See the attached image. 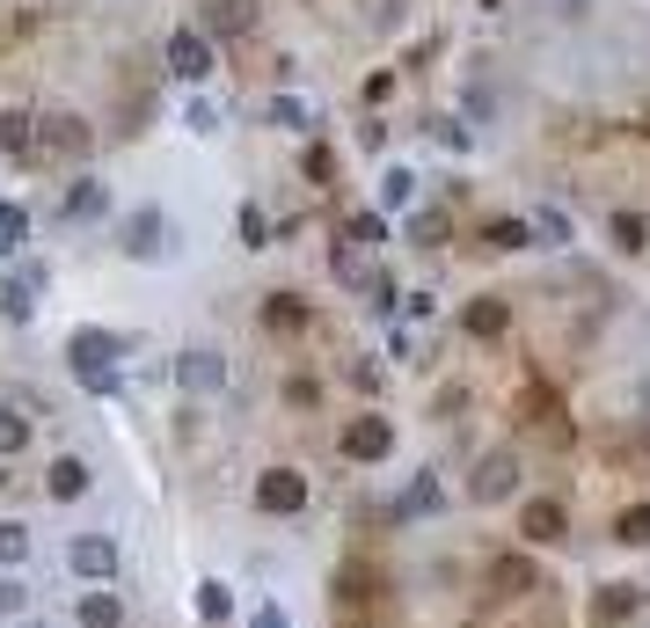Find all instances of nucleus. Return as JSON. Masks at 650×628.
Listing matches in <instances>:
<instances>
[{
  "mask_svg": "<svg viewBox=\"0 0 650 628\" xmlns=\"http://www.w3.org/2000/svg\"><path fill=\"white\" fill-rule=\"evenodd\" d=\"M118 358H124V336L118 330H73L67 336V366L89 395H118Z\"/></svg>",
  "mask_w": 650,
  "mask_h": 628,
  "instance_id": "1",
  "label": "nucleus"
},
{
  "mask_svg": "<svg viewBox=\"0 0 650 628\" xmlns=\"http://www.w3.org/2000/svg\"><path fill=\"white\" fill-rule=\"evenodd\" d=\"M118 249H124L132 263H176V256H183V227H176L161 205H140V212H124Z\"/></svg>",
  "mask_w": 650,
  "mask_h": 628,
  "instance_id": "2",
  "label": "nucleus"
},
{
  "mask_svg": "<svg viewBox=\"0 0 650 628\" xmlns=\"http://www.w3.org/2000/svg\"><path fill=\"white\" fill-rule=\"evenodd\" d=\"M227 358H220V351L212 344H191V351H176V387L183 395H197V402H212V395H227Z\"/></svg>",
  "mask_w": 650,
  "mask_h": 628,
  "instance_id": "3",
  "label": "nucleus"
},
{
  "mask_svg": "<svg viewBox=\"0 0 650 628\" xmlns=\"http://www.w3.org/2000/svg\"><path fill=\"white\" fill-rule=\"evenodd\" d=\"M67 570L81 577V585H110V577H118V541H110V534H73Z\"/></svg>",
  "mask_w": 650,
  "mask_h": 628,
  "instance_id": "4",
  "label": "nucleus"
},
{
  "mask_svg": "<svg viewBox=\"0 0 650 628\" xmlns=\"http://www.w3.org/2000/svg\"><path fill=\"white\" fill-rule=\"evenodd\" d=\"M161 59H169V73L176 81H212V37L205 30H169V44H161Z\"/></svg>",
  "mask_w": 650,
  "mask_h": 628,
  "instance_id": "5",
  "label": "nucleus"
},
{
  "mask_svg": "<svg viewBox=\"0 0 650 628\" xmlns=\"http://www.w3.org/2000/svg\"><path fill=\"white\" fill-rule=\"evenodd\" d=\"M511 489H519V454H511V446H497V454L475 460V483H468L475 505H505Z\"/></svg>",
  "mask_w": 650,
  "mask_h": 628,
  "instance_id": "6",
  "label": "nucleus"
},
{
  "mask_svg": "<svg viewBox=\"0 0 650 628\" xmlns=\"http://www.w3.org/2000/svg\"><path fill=\"white\" fill-rule=\"evenodd\" d=\"M299 505H307V475H299V468H264V475H256V511L293 519Z\"/></svg>",
  "mask_w": 650,
  "mask_h": 628,
  "instance_id": "7",
  "label": "nucleus"
},
{
  "mask_svg": "<svg viewBox=\"0 0 650 628\" xmlns=\"http://www.w3.org/2000/svg\"><path fill=\"white\" fill-rule=\"evenodd\" d=\"M344 454L352 460H387L395 454V424L387 417H352L344 424Z\"/></svg>",
  "mask_w": 650,
  "mask_h": 628,
  "instance_id": "8",
  "label": "nucleus"
},
{
  "mask_svg": "<svg viewBox=\"0 0 650 628\" xmlns=\"http://www.w3.org/2000/svg\"><path fill=\"white\" fill-rule=\"evenodd\" d=\"M205 37H248L256 30V0H205Z\"/></svg>",
  "mask_w": 650,
  "mask_h": 628,
  "instance_id": "9",
  "label": "nucleus"
},
{
  "mask_svg": "<svg viewBox=\"0 0 650 628\" xmlns=\"http://www.w3.org/2000/svg\"><path fill=\"white\" fill-rule=\"evenodd\" d=\"M89 483H95V475H89V460H81V454H59L52 468H44V497H59V505L89 497Z\"/></svg>",
  "mask_w": 650,
  "mask_h": 628,
  "instance_id": "10",
  "label": "nucleus"
},
{
  "mask_svg": "<svg viewBox=\"0 0 650 628\" xmlns=\"http://www.w3.org/2000/svg\"><path fill=\"white\" fill-rule=\"evenodd\" d=\"M519 534H527V541H562V505L556 497H527V511H519Z\"/></svg>",
  "mask_w": 650,
  "mask_h": 628,
  "instance_id": "11",
  "label": "nucleus"
},
{
  "mask_svg": "<svg viewBox=\"0 0 650 628\" xmlns=\"http://www.w3.org/2000/svg\"><path fill=\"white\" fill-rule=\"evenodd\" d=\"M197 621H205V628H227L234 621V585H227V577H205V585H197Z\"/></svg>",
  "mask_w": 650,
  "mask_h": 628,
  "instance_id": "12",
  "label": "nucleus"
},
{
  "mask_svg": "<svg viewBox=\"0 0 650 628\" xmlns=\"http://www.w3.org/2000/svg\"><path fill=\"white\" fill-rule=\"evenodd\" d=\"M380 212H417V169L409 161H395L380 175Z\"/></svg>",
  "mask_w": 650,
  "mask_h": 628,
  "instance_id": "13",
  "label": "nucleus"
},
{
  "mask_svg": "<svg viewBox=\"0 0 650 628\" xmlns=\"http://www.w3.org/2000/svg\"><path fill=\"white\" fill-rule=\"evenodd\" d=\"M460 322H468V336H483V344H490V336L511 330V307H505V300H468V314H460Z\"/></svg>",
  "mask_w": 650,
  "mask_h": 628,
  "instance_id": "14",
  "label": "nucleus"
},
{
  "mask_svg": "<svg viewBox=\"0 0 650 628\" xmlns=\"http://www.w3.org/2000/svg\"><path fill=\"white\" fill-rule=\"evenodd\" d=\"M81 628H124V599L110 592V585L81 592Z\"/></svg>",
  "mask_w": 650,
  "mask_h": 628,
  "instance_id": "15",
  "label": "nucleus"
},
{
  "mask_svg": "<svg viewBox=\"0 0 650 628\" xmlns=\"http://www.w3.org/2000/svg\"><path fill=\"white\" fill-rule=\"evenodd\" d=\"M607 242H615L621 256H643V242H650V220H643V212H615V220H607Z\"/></svg>",
  "mask_w": 650,
  "mask_h": 628,
  "instance_id": "16",
  "label": "nucleus"
},
{
  "mask_svg": "<svg viewBox=\"0 0 650 628\" xmlns=\"http://www.w3.org/2000/svg\"><path fill=\"white\" fill-rule=\"evenodd\" d=\"M103 212H110V191L95 183V175H81V183L67 191V220H103Z\"/></svg>",
  "mask_w": 650,
  "mask_h": 628,
  "instance_id": "17",
  "label": "nucleus"
},
{
  "mask_svg": "<svg viewBox=\"0 0 650 628\" xmlns=\"http://www.w3.org/2000/svg\"><path fill=\"white\" fill-rule=\"evenodd\" d=\"M264 118L278 124V132H307V124H315V103H307V95H271Z\"/></svg>",
  "mask_w": 650,
  "mask_h": 628,
  "instance_id": "18",
  "label": "nucleus"
},
{
  "mask_svg": "<svg viewBox=\"0 0 650 628\" xmlns=\"http://www.w3.org/2000/svg\"><path fill=\"white\" fill-rule=\"evenodd\" d=\"M403 234H409L417 249H439V242H446V212H439V205H417V212L403 220Z\"/></svg>",
  "mask_w": 650,
  "mask_h": 628,
  "instance_id": "19",
  "label": "nucleus"
},
{
  "mask_svg": "<svg viewBox=\"0 0 650 628\" xmlns=\"http://www.w3.org/2000/svg\"><path fill=\"white\" fill-rule=\"evenodd\" d=\"M44 146H59V154H89V124L81 118H44Z\"/></svg>",
  "mask_w": 650,
  "mask_h": 628,
  "instance_id": "20",
  "label": "nucleus"
},
{
  "mask_svg": "<svg viewBox=\"0 0 650 628\" xmlns=\"http://www.w3.org/2000/svg\"><path fill=\"white\" fill-rule=\"evenodd\" d=\"M22 242H30V212H22L16 197H0V256H16Z\"/></svg>",
  "mask_w": 650,
  "mask_h": 628,
  "instance_id": "21",
  "label": "nucleus"
},
{
  "mask_svg": "<svg viewBox=\"0 0 650 628\" xmlns=\"http://www.w3.org/2000/svg\"><path fill=\"white\" fill-rule=\"evenodd\" d=\"M30 446V417H22L16 402H0V460H16Z\"/></svg>",
  "mask_w": 650,
  "mask_h": 628,
  "instance_id": "22",
  "label": "nucleus"
},
{
  "mask_svg": "<svg viewBox=\"0 0 650 628\" xmlns=\"http://www.w3.org/2000/svg\"><path fill=\"white\" fill-rule=\"evenodd\" d=\"M527 227H534V242H541V249H562V242H570V220H562L556 205H534Z\"/></svg>",
  "mask_w": 650,
  "mask_h": 628,
  "instance_id": "23",
  "label": "nucleus"
},
{
  "mask_svg": "<svg viewBox=\"0 0 650 628\" xmlns=\"http://www.w3.org/2000/svg\"><path fill=\"white\" fill-rule=\"evenodd\" d=\"M0 314H8V322H30L37 314V285L30 278H0Z\"/></svg>",
  "mask_w": 650,
  "mask_h": 628,
  "instance_id": "24",
  "label": "nucleus"
},
{
  "mask_svg": "<svg viewBox=\"0 0 650 628\" xmlns=\"http://www.w3.org/2000/svg\"><path fill=\"white\" fill-rule=\"evenodd\" d=\"M22 563H30V526L0 519V570H22Z\"/></svg>",
  "mask_w": 650,
  "mask_h": 628,
  "instance_id": "25",
  "label": "nucleus"
},
{
  "mask_svg": "<svg viewBox=\"0 0 650 628\" xmlns=\"http://www.w3.org/2000/svg\"><path fill=\"white\" fill-rule=\"evenodd\" d=\"M483 242H490L497 256H511V249L534 242V227H527V220H490V227H483Z\"/></svg>",
  "mask_w": 650,
  "mask_h": 628,
  "instance_id": "26",
  "label": "nucleus"
},
{
  "mask_svg": "<svg viewBox=\"0 0 650 628\" xmlns=\"http://www.w3.org/2000/svg\"><path fill=\"white\" fill-rule=\"evenodd\" d=\"M439 505H446V489L431 483V475H417V483H409V497H403V511H417V519H431Z\"/></svg>",
  "mask_w": 650,
  "mask_h": 628,
  "instance_id": "27",
  "label": "nucleus"
},
{
  "mask_svg": "<svg viewBox=\"0 0 650 628\" xmlns=\"http://www.w3.org/2000/svg\"><path fill=\"white\" fill-rule=\"evenodd\" d=\"M30 146V110H0V154H22Z\"/></svg>",
  "mask_w": 650,
  "mask_h": 628,
  "instance_id": "28",
  "label": "nucleus"
},
{
  "mask_svg": "<svg viewBox=\"0 0 650 628\" xmlns=\"http://www.w3.org/2000/svg\"><path fill=\"white\" fill-rule=\"evenodd\" d=\"M264 322L271 330H299V322H307V307H299L293 293H271V307H264Z\"/></svg>",
  "mask_w": 650,
  "mask_h": 628,
  "instance_id": "29",
  "label": "nucleus"
},
{
  "mask_svg": "<svg viewBox=\"0 0 650 628\" xmlns=\"http://www.w3.org/2000/svg\"><path fill=\"white\" fill-rule=\"evenodd\" d=\"M242 249H271V212L264 205H242Z\"/></svg>",
  "mask_w": 650,
  "mask_h": 628,
  "instance_id": "30",
  "label": "nucleus"
},
{
  "mask_svg": "<svg viewBox=\"0 0 650 628\" xmlns=\"http://www.w3.org/2000/svg\"><path fill=\"white\" fill-rule=\"evenodd\" d=\"M344 234H352V242H358V249H373V242H387V212H358V220H352V227H344Z\"/></svg>",
  "mask_w": 650,
  "mask_h": 628,
  "instance_id": "31",
  "label": "nucleus"
},
{
  "mask_svg": "<svg viewBox=\"0 0 650 628\" xmlns=\"http://www.w3.org/2000/svg\"><path fill=\"white\" fill-rule=\"evenodd\" d=\"M621 541H629V548H650V505L621 511Z\"/></svg>",
  "mask_w": 650,
  "mask_h": 628,
  "instance_id": "32",
  "label": "nucleus"
},
{
  "mask_svg": "<svg viewBox=\"0 0 650 628\" xmlns=\"http://www.w3.org/2000/svg\"><path fill=\"white\" fill-rule=\"evenodd\" d=\"M183 124H191L197 140H212V132H220V110H212V103H205V95H197V103H191V110H183Z\"/></svg>",
  "mask_w": 650,
  "mask_h": 628,
  "instance_id": "33",
  "label": "nucleus"
},
{
  "mask_svg": "<svg viewBox=\"0 0 650 628\" xmlns=\"http://www.w3.org/2000/svg\"><path fill=\"white\" fill-rule=\"evenodd\" d=\"M22 607H30V585L8 570V577H0V614H22Z\"/></svg>",
  "mask_w": 650,
  "mask_h": 628,
  "instance_id": "34",
  "label": "nucleus"
},
{
  "mask_svg": "<svg viewBox=\"0 0 650 628\" xmlns=\"http://www.w3.org/2000/svg\"><path fill=\"white\" fill-rule=\"evenodd\" d=\"M248 628H293V621H285V607H278V599H264V607L248 614Z\"/></svg>",
  "mask_w": 650,
  "mask_h": 628,
  "instance_id": "35",
  "label": "nucleus"
},
{
  "mask_svg": "<svg viewBox=\"0 0 650 628\" xmlns=\"http://www.w3.org/2000/svg\"><path fill=\"white\" fill-rule=\"evenodd\" d=\"M497 585H511V592H519V585H534V570L511 556V563H497Z\"/></svg>",
  "mask_w": 650,
  "mask_h": 628,
  "instance_id": "36",
  "label": "nucleus"
},
{
  "mask_svg": "<svg viewBox=\"0 0 650 628\" xmlns=\"http://www.w3.org/2000/svg\"><path fill=\"white\" fill-rule=\"evenodd\" d=\"M643 454H650V424H643Z\"/></svg>",
  "mask_w": 650,
  "mask_h": 628,
  "instance_id": "37",
  "label": "nucleus"
},
{
  "mask_svg": "<svg viewBox=\"0 0 650 628\" xmlns=\"http://www.w3.org/2000/svg\"><path fill=\"white\" fill-rule=\"evenodd\" d=\"M22 628H44V621H22Z\"/></svg>",
  "mask_w": 650,
  "mask_h": 628,
  "instance_id": "38",
  "label": "nucleus"
}]
</instances>
